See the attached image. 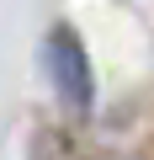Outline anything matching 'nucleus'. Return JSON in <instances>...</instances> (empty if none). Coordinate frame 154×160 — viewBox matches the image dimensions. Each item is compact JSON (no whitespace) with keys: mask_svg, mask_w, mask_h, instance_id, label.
Instances as JSON below:
<instances>
[{"mask_svg":"<svg viewBox=\"0 0 154 160\" xmlns=\"http://www.w3.org/2000/svg\"><path fill=\"white\" fill-rule=\"evenodd\" d=\"M43 64H48V80H53L58 102H64L69 112H91V102H96V75H91V53H85V43L74 38L69 22H58V27L48 32V43H43Z\"/></svg>","mask_w":154,"mask_h":160,"instance_id":"f257e3e1","label":"nucleus"}]
</instances>
